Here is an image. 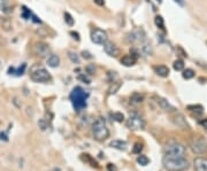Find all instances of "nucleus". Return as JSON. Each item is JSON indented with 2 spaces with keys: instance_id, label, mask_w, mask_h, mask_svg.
Masks as SVG:
<instances>
[{
  "instance_id": "1",
  "label": "nucleus",
  "mask_w": 207,
  "mask_h": 171,
  "mask_svg": "<svg viewBox=\"0 0 207 171\" xmlns=\"http://www.w3.org/2000/svg\"><path fill=\"white\" fill-rule=\"evenodd\" d=\"M164 167L168 171H185L189 168L190 163L184 157H166L164 156Z\"/></svg>"
},
{
  "instance_id": "2",
  "label": "nucleus",
  "mask_w": 207,
  "mask_h": 171,
  "mask_svg": "<svg viewBox=\"0 0 207 171\" xmlns=\"http://www.w3.org/2000/svg\"><path fill=\"white\" fill-rule=\"evenodd\" d=\"M92 134L95 138V140H98V141H104L109 137V130L107 128L106 122L104 121V118L99 117L93 122Z\"/></svg>"
},
{
  "instance_id": "3",
  "label": "nucleus",
  "mask_w": 207,
  "mask_h": 171,
  "mask_svg": "<svg viewBox=\"0 0 207 171\" xmlns=\"http://www.w3.org/2000/svg\"><path fill=\"white\" fill-rule=\"evenodd\" d=\"M86 98H87V94H85V92L81 87H75L70 94L71 102L74 104V108L77 111L82 110L84 107H86Z\"/></svg>"
},
{
  "instance_id": "4",
  "label": "nucleus",
  "mask_w": 207,
  "mask_h": 171,
  "mask_svg": "<svg viewBox=\"0 0 207 171\" xmlns=\"http://www.w3.org/2000/svg\"><path fill=\"white\" fill-rule=\"evenodd\" d=\"M185 152H186L185 147L182 144H178V142L169 144L164 148L166 157H184Z\"/></svg>"
},
{
  "instance_id": "5",
  "label": "nucleus",
  "mask_w": 207,
  "mask_h": 171,
  "mask_svg": "<svg viewBox=\"0 0 207 171\" xmlns=\"http://www.w3.org/2000/svg\"><path fill=\"white\" fill-rule=\"evenodd\" d=\"M30 78L36 83H47L52 79L50 72L45 68H38L32 70L30 74Z\"/></svg>"
},
{
  "instance_id": "6",
  "label": "nucleus",
  "mask_w": 207,
  "mask_h": 171,
  "mask_svg": "<svg viewBox=\"0 0 207 171\" xmlns=\"http://www.w3.org/2000/svg\"><path fill=\"white\" fill-rule=\"evenodd\" d=\"M127 126L134 131L142 130V129L145 128V120L138 114H132L127 120Z\"/></svg>"
},
{
  "instance_id": "7",
  "label": "nucleus",
  "mask_w": 207,
  "mask_h": 171,
  "mask_svg": "<svg viewBox=\"0 0 207 171\" xmlns=\"http://www.w3.org/2000/svg\"><path fill=\"white\" fill-rule=\"evenodd\" d=\"M127 40L132 44L142 43V42L146 40V32L143 28H136L127 34Z\"/></svg>"
},
{
  "instance_id": "8",
  "label": "nucleus",
  "mask_w": 207,
  "mask_h": 171,
  "mask_svg": "<svg viewBox=\"0 0 207 171\" xmlns=\"http://www.w3.org/2000/svg\"><path fill=\"white\" fill-rule=\"evenodd\" d=\"M91 40H92V43L97 44V45H104L108 40V34L106 31L95 28L91 31Z\"/></svg>"
},
{
  "instance_id": "9",
  "label": "nucleus",
  "mask_w": 207,
  "mask_h": 171,
  "mask_svg": "<svg viewBox=\"0 0 207 171\" xmlns=\"http://www.w3.org/2000/svg\"><path fill=\"white\" fill-rule=\"evenodd\" d=\"M191 148L196 154H203L207 152V141L203 137L195 138L191 142Z\"/></svg>"
},
{
  "instance_id": "10",
  "label": "nucleus",
  "mask_w": 207,
  "mask_h": 171,
  "mask_svg": "<svg viewBox=\"0 0 207 171\" xmlns=\"http://www.w3.org/2000/svg\"><path fill=\"white\" fill-rule=\"evenodd\" d=\"M50 51H51V48H50V46H48L46 43L38 42V43L34 44V54H36L37 56L45 58V56H47V55L50 54Z\"/></svg>"
},
{
  "instance_id": "11",
  "label": "nucleus",
  "mask_w": 207,
  "mask_h": 171,
  "mask_svg": "<svg viewBox=\"0 0 207 171\" xmlns=\"http://www.w3.org/2000/svg\"><path fill=\"white\" fill-rule=\"evenodd\" d=\"M104 51L107 55H109L111 58H117L120 55V50L119 47L115 45L114 43L107 40L106 43L104 44Z\"/></svg>"
},
{
  "instance_id": "12",
  "label": "nucleus",
  "mask_w": 207,
  "mask_h": 171,
  "mask_svg": "<svg viewBox=\"0 0 207 171\" xmlns=\"http://www.w3.org/2000/svg\"><path fill=\"white\" fill-rule=\"evenodd\" d=\"M172 122L175 123V125H177L178 128L181 129H188L189 125H188V122L185 120L184 115L181 114V113H176L174 116H172Z\"/></svg>"
},
{
  "instance_id": "13",
  "label": "nucleus",
  "mask_w": 207,
  "mask_h": 171,
  "mask_svg": "<svg viewBox=\"0 0 207 171\" xmlns=\"http://www.w3.org/2000/svg\"><path fill=\"white\" fill-rule=\"evenodd\" d=\"M156 103L159 104V107L164 111H174L176 110V108L172 106V103L169 102L168 100H166L164 98L161 96H156Z\"/></svg>"
},
{
  "instance_id": "14",
  "label": "nucleus",
  "mask_w": 207,
  "mask_h": 171,
  "mask_svg": "<svg viewBox=\"0 0 207 171\" xmlns=\"http://www.w3.org/2000/svg\"><path fill=\"white\" fill-rule=\"evenodd\" d=\"M195 169L196 171H207V159L197 157L195 160Z\"/></svg>"
},
{
  "instance_id": "15",
  "label": "nucleus",
  "mask_w": 207,
  "mask_h": 171,
  "mask_svg": "<svg viewBox=\"0 0 207 171\" xmlns=\"http://www.w3.org/2000/svg\"><path fill=\"white\" fill-rule=\"evenodd\" d=\"M136 62H137V58H135V56L131 55V54L124 55V56H122V59H121V63H122L124 67H132V66L136 64Z\"/></svg>"
},
{
  "instance_id": "16",
  "label": "nucleus",
  "mask_w": 207,
  "mask_h": 171,
  "mask_svg": "<svg viewBox=\"0 0 207 171\" xmlns=\"http://www.w3.org/2000/svg\"><path fill=\"white\" fill-rule=\"evenodd\" d=\"M140 50L145 55H150V56L153 55V46H152L151 42H148L147 39L140 43Z\"/></svg>"
},
{
  "instance_id": "17",
  "label": "nucleus",
  "mask_w": 207,
  "mask_h": 171,
  "mask_svg": "<svg viewBox=\"0 0 207 171\" xmlns=\"http://www.w3.org/2000/svg\"><path fill=\"white\" fill-rule=\"evenodd\" d=\"M46 63L51 68H57L60 64V58L58 55H55V54H50L48 58L46 59Z\"/></svg>"
},
{
  "instance_id": "18",
  "label": "nucleus",
  "mask_w": 207,
  "mask_h": 171,
  "mask_svg": "<svg viewBox=\"0 0 207 171\" xmlns=\"http://www.w3.org/2000/svg\"><path fill=\"white\" fill-rule=\"evenodd\" d=\"M154 71L160 77H167L169 75V68L164 64H159V66L154 67Z\"/></svg>"
},
{
  "instance_id": "19",
  "label": "nucleus",
  "mask_w": 207,
  "mask_h": 171,
  "mask_svg": "<svg viewBox=\"0 0 207 171\" xmlns=\"http://www.w3.org/2000/svg\"><path fill=\"white\" fill-rule=\"evenodd\" d=\"M145 96L143 93H139V92H135L130 95V102L134 103V104H139L144 101Z\"/></svg>"
},
{
  "instance_id": "20",
  "label": "nucleus",
  "mask_w": 207,
  "mask_h": 171,
  "mask_svg": "<svg viewBox=\"0 0 207 171\" xmlns=\"http://www.w3.org/2000/svg\"><path fill=\"white\" fill-rule=\"evenodd\" d=\"M127 141L124 140H113L111 142V147L113 148H116V149H120V151H126L127 149Z\"/></svg>"
},
{
  "instance_id": "21",
  "label": "nucleus",
  "mask_w": 207,
  "mask_h": 171,
  "mask_svg": "<svg viewBox=\"0 0 207 171\" xmlns=\"http://www.w3.org/2000/svg\"><path fill=\"white\" fill-rule=\"evenodd\" d=\"M121 85H122V83H121L120 80H115V82H113L111 86H109V88H108V95H112V94H115L119 90H120Z\"/></svg>"
},
{
  "instance_id": "22",
  "label": "nucleus",
  "mask_w": 207,
  "mask_h": 171,
  "mask_svg": "<svg viewBox=\"0 0 207 171\" xmlns=\"http://www.w3.org/2000/svg\"><path fill=\"white\" fill-rule=\"evenodd\" d=\"M26 68V63H23V64H22V68H21V67H20V68H17V69L9 68L8 72L10 74V75H12V74H15L16 76H20V75H23V72H24Z\"/></svg>"
},
{
  "instance_id": "23",
  "label": "nucleus",
  "mask_w": 207,
  "mask_h": 171,
  "mask_svg": "<svg viewBox=\"0 0 207 171\" xmlns=\"http://www.w3.org/2000/svg\"><path fill=\"white\" fill-rule=\"evenodd\" d=\"M68 58H69V60L71 61L74 64H79V62H81V60H79V56H78L75 52H73V51L68 52Z\"/></svg>"
},
{
  "instance_id": "24",
  "label": "nucleus",
  "mask_w": 207,
  "mask_h": 171,
  "mask_svg": "<svg viewBox=\"0 0 207 171\" xmlns=\"http://www.w3.org/2000/svg\"><path fill=\"white\" fill-rule=\"evenodd\" d=\"M172 67H174V69H175L176 71H182V70L184 69V61L181 60V59H177V60L174 62Z\"/></svg>"
},
{
  "instance_id": "25",
  "label": "nucleus",
  "mask_w": 207,
  "mask_h": 171,
  "mask_svg": "<svg viewBox=\"0 0 207 171\" xmlns=\"http://www.w3.org/2000/svg\"><path fill=\"white\" fill-rule=\"evenodd\" d=\"M154 23L155 26H158L159 29H164V17L160 16V15H158V16H155L154 18Z\"/></svg>"
},
{
  "instance_id": "26",
  "label": "nucleus",
  "mask_w": 207,
  "mask_h": 171,
  "mask_svg": "<svg viewBox=\"0 0 207 171\" xmlns=\"http://www.w3.org/2000/svg\"><path fill=\"white\" fill-rule=\"evenodd\" d=\"M0 10H2L5 13H10V8H9L7 0H0Z\"/></svg>"
},
{
  "instance_id": "27",
  "label": "nucleus",
  "mask_w": 207,
  "mask_h": 171,
  "mask_svg": "<svg viewBox=\"0 0 207 171\" xmlns=\"http://www.w3.org/2000/svg\"><path fill=\"white\" fill-rule=\"evenodd\" d=\"M182 76L184 79H191V78L195 77V71L192 70V69H186V70H184L183 71V74H182Z\"/></svg>"
},
{
  "instance_id": "28",
  "label": "nucleus",
  "mask_w": 207,
  "mask_h": 171,
  "mask_svg": "<svg viewBox=\"0 0 207 171\" xmlns=\"http://www.w3.org/2000/svg\"><path fill=\"white\" fill-rule=\"evenodd\" d=\"M112 118L114 121H116V122H123L124 121V115L122 114V113H119V111H115V113H113L112 114Z\"/></svg>"
},
{
  "instance_id": "29",
  "label": "nucleus",
  "mask_w": 207,
  "mask_h": 171,
  "mask_svg": "<svg viewBox=\"0 0 207 171\" xmlns=\"http://www.w3.org/2000/svg\"><path fill=\"white\" fill-rule=\"evenodd\" d=\"M1 26H2L4 30L9 31V30L12 29V22H10V20H9V18H5V20L1 22Z\"/></svg>"
},
{
  "instance_id": "30",
  "label": "nucleus",
  "mask_w": 207,
  "mask_h": 171,
  "mask_svg": "<svg viewBox=\"0 0 207 171\" xmlns=\"http://www.w3.org/2000/svg\"><path fill=\"white\" fill-rule=\"evenodd\" d=\"M85 71L87 75H95V71H97V68H95V64H92V63H90V64H87L85 67Z\"/></svg>"
},
{
  "instance_id": "31",
  "label": "nucleus",
  "mask_w": 207,
  "mask_h": 171,
  "mask_svg": "<svg viewBox=\"0 0 207 171\" xmlns=\"http://www.w3.org/2000/svg\"><path fill=\"white\" fill-rule=\"evenodd\" d=\"M65 22H66L67 26H74V23H75L73 16H71L69 13H65Z\"/></svg>"
},
{
  "instance_id": "32",
  "label": "nucleus",
  "mask_w": 207,
  "mask_h": 171,
  "mask_svg": "<svg viewBox=\"0 0 207 171\" xmlns=\"http://www.w3.org/2000/svg\"><path fill=\"white\" fill-rule=\"evenodd\" d=\"M137 162L139 163L140 165H147L148 162H150V160L147 159V156H145V155H140V156H138Z\"/></svg>"
},
{
  "instance_id": "33",
  "label": "nucleus",
  "mask_w": 207,
  "mask_h": 171,
  "mask_svg": "<svg viewBox=\"0 0 207 171\" xmlns=\"http://www.w3.org/2000/svg\"><path fill=\"white\" fill-rule=\"evenodd\" d=\"M188 109L191 111H193V113H198V114H201L203 113V107L200 106V104H197V106H188Z\"/></svg>"
},
{
  "instance_id": "34",
  "label": "nucleus",
  "mask_w": 207,
  "mask_h": 171,
  "mask_svg": "<svg viewBox=\"0 0 207 171\" xmlns=\"http://www.w3.org/2000/svg\"><path fill=\"white\" fill-rule=\"evenodd\" d=\"M107 77H108V80L113 83V82H115V79H117V75H116V72H112V71H109L108 74H107Z\"/></svg>"
},
{
  "instance_id": "35",
  "label": "nucleus",
  "mask_w": 207,
  "mask_h": 171,
  "mask_svg": "<svg viewBox=\"0 0 207 171\" xmlns=\"http://www.w3.org/2000/svg\"><path fill=\"white\" fill-rule=\"evenodd\" d=\"M82 55H83V58L86 59V60H91L93 56H92V54L91 53H89L87 51H83L82 52Z\"/></svg>"
},
{
  "instance_id": "36",
  "label": "nucleus",
  "mask_w": 207,
  "mask_h": 171,
  "mask_svg": "<svg viewBox=\"0 0 207 171\" xmlns=\"http://www.w3.org/2000/svg\"><path fill=\"white\" fill-rule=\"evenodd\" d=\"M142 145L140 144H135V147H134V149H132V152L134 153H140V151H142Z\"/></svg>"
},
{
  "instance_id": "37",
  "label": "nucleus",
  "mask_w": 207,
  "mask_h": 171,
  "mask_svg": "<svg viewBox=\"0 0 207 171\" xmlns=\"http://www.w3.org/2000/svg\"><path fill=\"white\" fill-rule=\"evenodd\" d=\"M38 125L40 126V129L42 130H46L47 129V124H46V122L44 120H39V122H38Z\"/></svg>"
},
{
  "instance_id": "38",
  "label": "nucleus",
  "mask_w": 207,
  "mask_h": 171,
  "mask_svg": "<svg viewBox=\"0 0 207 171\" xmlns=\"http://www.w3.org/2000/svg\"><path fill=\"white\" fill-rule=\"evenodd\" d=\"M78 79H79V80H83V82H84V83H86V84H90V83H91L90 78L86 77V76H84V75H81V76L78 77Z\"/></svg>"
},
{
  "instance_id": "39",
  "label": "nucleus",
  "mask_w": 207,
  "mask_h": 171,
  "mask_svg": "<svg viewBox=\"0 0 207 171\" xmlns=\"http://www.w3.org/2000/svg\"><path fill=\"white\" fill-rule=\"evenodd\" d=\"M69 34H70V36H73V38H74V39H75V40H79V34H77V32H75V31H70V32H69Z\"/></svg>"
},
{
  "instance_id": "40",
  "label": "nucleus",
  "mask_w": 207,
  "mask_h": 171,
  "mask_svg": "<svg viewBox=\"0 0 207 171\" xmlns=\"http://www.w3.org/2000/svg\"><path fill=\"white\" fill-rule=\"evenodd\" d=\"M200 125H201V126H204L205 129H207V118L200 121Z\"/></svg>"
},
{
  "instance_id": "41",
  "label": "nucleus",
  "mask_w": 207,
  "mask_h": 171,
  "mask_svg": "<svg viewBox=\"0 0 207 171\" xmlns=\"http://www.w3.org/2000/svg\"><path fill=\"white\" fill-rule=\"evenodd\" d=\"M95 4H97L98 6H104L105 5V0H95Z\"/></svg>"
},
{
  "instance_id": "42",
  "label": "nucleus",
  "mask_w": 207,
  "mask_h": 171,
  "mask_svg": "<svg viewBox=\"0 0 207 171\" xmlns=\"http://www.w3.org/2000/svg\"><path fill=\"white\" fill-rule=\"evenodd\" d=\"M175 2H178L181 6H184V1H182V0H175Z\"/></svg>"
},
{
  "instance_id": "43",
  "label": "nucleus",
  "mask_w": 207,
  "mask_h": 171,
  "mask_svg": "<svg viewBox=\"0 0 207 171\" xmlns=\"http://www.w3.org/2000/svg\"><path fill=\"white\" fill-rule=\"evenodd\" d=\"M156 1H158L159 4H161V2H162V0H156Z\"/></svg>"
}]
</instances>
